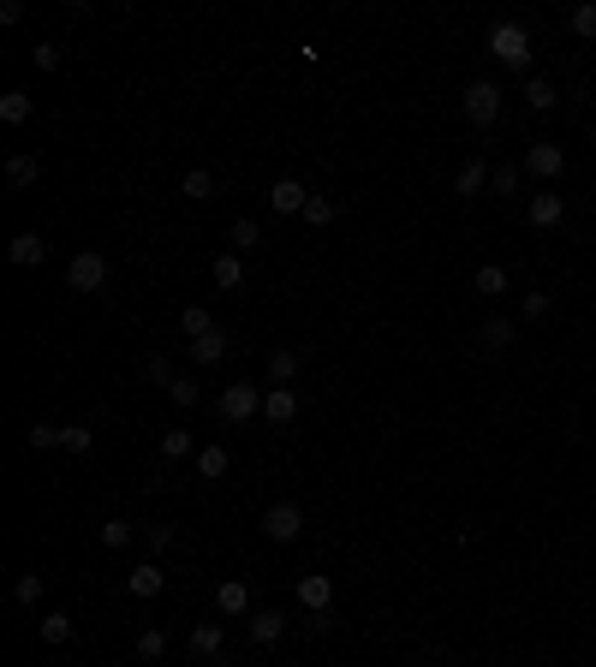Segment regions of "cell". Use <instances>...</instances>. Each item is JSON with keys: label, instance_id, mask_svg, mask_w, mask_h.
<instances>
[{"label": "cell", "instance_id": "cell-34", "mask_svg": "<svg viewBox=\"0 0 596 667\" xmlns=\"http://www.w3.org/2000/svg\"><path fill=\"white\" fill-rule=\"evenodd\" d=\"M191 453V429H168L161 435V459H185Z\"/></svg>", "mask_w": 596, "mask_h": 667}, {"label": "cell", "instance_id": "cell-13", "mask_svg": "<svg viewBox=\"0 0 596 667\" xmlns=\"http://www.w3.org/2000/svg\"><path fill=\"white\" fill-rule=\"evenodd\" d=\"M215 608H221V614H251V584L227 578L221 590H215Z\"/></svg>", "mask_w": 596, "mask_h": 667}, {"label": "cell", "instance_id": "cell-10", "mask_svg": "<svg viewBox=\"0 0 596 667\" xmlns=\"http://www.w3.org/2000/svg\"><path fill=\"white\" fill-rule=\"evenodd\" d=\"M525 214H531V227H561V221H567V203H561V191H537Z\"/></svg>", "mask_w": 596, "mask_h": 667}, {"label": "cell", "instance_id": "cell-16", "mask_svg": "<svg viewBox=\"0 0 596 667\" xmlns=\"http://www.w3.org/2000/svg\"><path fill=\"white\" fill-rule=\"evenodd\" d=\"M6 256H13L18 269H36V262L48 256V244L36 239V233H18V239H13V251H6Z\"/></svg>", "mask_w": 596, "mask_h": 667}, {"label": "cell", "instance_id": "cell-32", "mask_svg": "<svg viewBox=\"0 0 596 667\" xmlns=\"http://www.w3.org/2000/svg\"><path fill=\"white\" fill-rule=\"evenodd\" d=\"M227 244H233V251H256V244H263V233H256V221H233Z\"/></svg>", "mask_w": 596, "mask_h": 667}, {"label": "cell", "instance_id": "cell-27", "mask_svg": "<svg viewBox=\"0 0 596 667\" xmlns=\"http://www.w3.org/2000/svg\"><path fill=\"white\" fill-rule=\"evenodd\" d=\"M36 632H43V643H66L72 638V614H43Z\"/></svg>", "mask_w": 596, "mask_h": 667}, {"label": "cell", "instance_id": "cell-17", "mask_svg": "<svg viewBox=\"0 0 596 667\" xmlns=\"http://www.w3.org/2000/svg\"><path fill=\"white\" fill-rule=\"evenodd\" d=\"M179 197H191V203H209V197H215V173H209V167H191V173L179 179Z\"/></svg>", "mask_w": 596, "mask_h": 667}, {"label": "cell", "instance_id": "cell-20", "mask_svg": "<svg viewBox=\"0 0 596 667\" xmlns=\"http://www.w3.org/2000/svg\"><path fill=\"white\" fill-rule=\"evenodd\" d=\"M513 340H519V328H513L507 316H489V322H483V346H489V352H507Z\"/></svg>", "mask_w": 596, "mask_h": 667}, {"label": "cell", "instance_id": "cell-4", "mask_svg": "<svg viewBox=\"0 0 596 667\" xmlns=\"http://www.w3.org/2000/svg\"><path fill=\"white\" fill-rule=\"evenodd\" d=\"M256 412H263V394H256L251 382H227V394H221V417H227V424H251Z\"/></svg>", "mask_w": 596, "mask_h": 667}, {"label": "cell", "instance_id": "cell-26", "mask_svg": "<svg viewBox=\"0 0 596 667\" xmlns=\"http://www.w3.org/2000/svg\"><path fill=\"white\" fill-rule=\"evenodd\" d=\"M179 334H191V340H203V334H215L209 310H203V304H185V310H179Z\"/></svg>", "mask_w": 596, "mask_h": 667}, {"label": "cell", "instance_id": "cell-29", "mask_svg": "<svg viewBox=\"0 0 596 667\" xmlns=\"http://www.w3.org/2000/svg\"><path fill=\"white\" fill-rule=\"evenodd\" d=\"M489 191H501V197H513V191H519V167H513V161H501V167H489Z\"/></svg>", "mask_w": 596, "mask_h": 667}, {"label": "cell", "instance_id": "cell-9", "mask_svg": "<svg viewBox=\"0 0 596 667\" xmlns=\"http://www.w3.org/2000/svg\"><path fill=\"white\" fill-rule=\"evenodd\" d=\"M263 417H269L274 429H286L298 417V394L293 387H269V394H263Z\"/></svg>", "mask_w": 596, "mask_h": 667}, {"label": "cell", "instance_id": "cell-6", "mask_svg": "<svg viewBox=\"0 0 596 667\" xmlns=\"http://www.w3.org/2000/svg\"><path fill=\"white\" fill-rule=\"evenodd\" d=\"M263 530H269V537H274V542H293V537H298V530H304V512H298V507H293V500H274V507H269V512H263Z\"/></svg>", "mask_w": 596, "mask_h": 667}, {"label": "cell", "instance_id": "cell-2", "mask_svg": "<svg viewBox=\"0 0 596 667\" xmlns=\"http://www.w3.org/2000/svg\"><path fill=\"white\" fill-rule=\"evenodd\" d=\"M66 286H72V292H84V299L101 292V286H108V256H101V251H78L66 262Z\"/></svg>", "mask_w": 596, "mask_h": 667}, {"label": "cell", "instance_id": "cell-8", "mask_svg": "<svg viewBox=\"0 0 596 667\" xmlns=\"http://www.w3.org/2000/svg\"><path fill=\"white\" fill-rule=\"evenodd\" d=\"M269 203H274V214H304V203H311V191H304V179H274V191H269Z\"/></svg>", "mask_w": 596, "mask_h": 667}, {"label": "cell", "instance_id": "cell-21", "mask_svg": "<svg viewBox=\"0 0 596 667\" xmlns=\"http://www.w3.org/2000/svg\"><path fill=\"white\" fill-rule=\"evenodd\" d=\"M30 108H36V101H30V90H6V96H0V119H6V126H24Z\"/></svg>", "mask_w": 596, "mask_h": 667}, {"label": "cell", "instance_id": "cell-5", "mask_svg": "<svg viewBox=\"0 0 596 667\" xmlns=\"http://www.w3.org/2000/svg\"><path fill=\"white\" fill-rule=\"evenodd\" d=\"M298 602H304V614H328L334 608V578L328 572H304L298 578Z\"/></svg>", "mask_w": 596, "mask_h": 667}, {"label": "cell", "instance_id": "cell-1", "mask_svg": "<svg viewBox=\"0 0 596 667\" xmlns=\"http://www.w3.org/2000/svg\"><path fill=\"white\" fill-rule=\"evenodd\" d=\"M489 54H495L501 66H513V71H531V30L513 24V18H501V24L489 30Z\"/></svg>", "mask_w": 596, "mask_h": 667}, {"label": "cell", "instance_id": "cell-23", "mask_svg": "<svg viewBox=\"0 0 596 667\" xmlns=\"http://www.w3.org/2000/svg\"><path fill=\"white\" fill-rule=\"evenodd\" d=\"M483 185H489V161H466L459 179H454V191H459V197H477Z\"/></svg>", "mask_w": 596, "mask_h": 667}, {"label": "cell", "instance_id": "cell-43", "mask_svg": "<svg viewBox=\"0 0 596 667\" xmlns=\"http://www.w3.org/2000/svg\"><path fill=\"white\" fill-rule=\"evenodd\" d=\"M149 548H173V530L168 525H149Z\"/></svg>", "mask_w": 596, "mask_h": 667}, {"label": "cell", "instance_id": "cell-37", "mask_svg": "<svg viewBox=\"0 0 596 667\" xmlns=\"http://www.w3.org/2000/svg\"><path fill=\"white\" fill-rule=\"evenodd\" d=\"M143 376H149V382H161V387H173V382H179V376H173V364H168V357H149V364H143Z\"/></svg>", "mask_w": 596, "mask_h": 667}, {"label": "cell", "instance_id": "cell-35", "mask_svg": "<svg viewBox=\"0 0 596 667\" xmlns=\"http://www.w3.org/2000/svg\"><path fill=\"white\" fill-rule=\"evenodd\" d=\"M197 471H203V477H221V471H227V447H203Z\"/></svg>", "mask_w": 596, "mask_h": 667}, {"label": "cell", "instance_id": "cell-3", "mask_svg": "<svg viewBox=\"0 0 596 667\" xmlns=\"http://www.w3.org/2000/svg\"><path fill=\"white\" fill-rule=\"evenodd\" d=\"M466 119L477 131H489L501 119V84H489V78H477V84H466Z\"/></svg>", "mask_w": 596, "mask_h": 667}, {"label": "cell", "instance_id": "cell-18", "mask_svg": "<svg viewBox=\"0 0 596 667\" xmlns=\"http://www.w3.org/2000/svg\"><path fill=\"white\" fill-rule=\"evenodd\" d=\"M43 179V161L36 156H13L6 161V185H13V191H24V185H36Z\"/></svg>", "mask_w": 596, "mask_h": 667}, {"label": "cell", "instance_id": "cell-30", "mask_svg": "<svg viewBox=\"0 0 596 667\" xmlns=\"http://www.w3.org/2000/svg\"><path fill=\"white\" fill-rule=\"evenodd\" d=\"M168 655V632H138V662H161Z\"/></svg>", "mask_w": 596, "mask_h": 667}, {"label": "cell", "instance_id": "cell-14", "mask_svg": "<svg viewBox=\"0 0 596 667\" xmlns=\"http://www.w3.org/2000/svg\"><path fill=\"white\" fill-rule=\"evenodd\" d=\"M191 655H197V662H221V625L215 620H203L197 632H191Z\"/></svg>", "mask_w": 596, "mask_h": 667}, {"label": "cell", "instance_id": "cell-19", "mask_svg": "<svg viewBox=\"0 0 596 667\" xmlns=\"http://www.w3.org/2000/svg\"><path fill=\"white\" fill-rule=\"evenodd\" d=\"M281 632H286V620H281L274 608L251 614V643H281Z\"/></svg>", "mask_w": 596, "mask_h": 667}, {"label": "cell", "instance_id": "cell-12", "mask_svg": "<svg viewBox=\"0 0 596 667\" xmlns=\"http://www.w3.org/2000/svg\"><path fill=\"white\" fill-rule=\"evenodd\" d=\"M471 286H477L483 299H501V292H513V274L501 269V262H483V269L471 274Z\"/></svg>", "mask_w": 596, "mask_h": 667}, {"label": "cell", "instance_id": "cell-42", "mask_svg": "<svg viewBox=\"0 0 596 667\" xmlns=\"http://www.w3.org/2000/svg\"><path fill=\"white\" fill-rule=\"evenodd\" d=\"M36 66L54 71V66H60V48H54V43H43V48H36Z\"/></svg>", "mask_w": 596, "mask_h": 667}, {"label": "cell", "instance_id": "cell-11", "mask_svg": "<svg viewBox=\"0 0 596 667\" xmlns=\"http://www.w3.org/2000/svg\"><path fill=\"white\" fill-rule=\"evenodd\" d=\"M161 584H168V572H161L156 560L131 567V596H138V602H156V596H161Z\"/></svg>", "mask_w": 596, "mask_h": 667}, {"label": "cell", "instance_id": "cell-38", "mask_svg": "<svg viewBox=\"0 0 596 667\" xmlns=\"http://www.w3.org/2000/svg\"><path fill=\"white\" fill-rule=\"evenodd\" d=\"M304 221H311V227H328V221H334V203H328V197H311V203H304Z\"/></svg>", "mask_w": 596, "mask_h": 667}, {"label": "cell", "instance_id": "cell-39", "mask_svg": "<svg viewBox=\"0 0 596 667\" xmlns=\"http://www.w3.org/2000/svg\"><path fill=\"white\" fill-rule=\"evenodd\" d=\"M168 399H173V405H197L203 394H197V382H185V376H179V382L168 387Z\"/></svg>", "mask_w": 596, "mask_h": 667}, {"label": "cell", "instance_id": "cell-7", "mask_svg": "<svg viewBox=\"0 0 596 667\" xmlns=\"http://www.w3.org/2000/svg\"><path fill=\"white\" fill-rule=\"evenodd\" d=\"M561 167H567V149H561V143H531V156H525L531 179H561Z\"/></svg>", "mask_w": 596, "mask_h": 667}, {"label": "cell", "instance_id": "cell-40", "mask_svg": "<svg viewBox=\"0 0 596 667\" xmlns=\"http://www.w3.org/2000/svg\"><path fill=\"white\" fill-rule=\"evenodd\" d=\"M24 441H30V447H60V429H54V424H36Z\"/></svg>", "mask_w": 596, "mask_h": 667}, {"label": "cell", "instance_id": "cell-41", "mask_svg": "<svg viewBox=\"0 0 596 667\" xmlns=\"http://www.w3.org/2000/svg\"><path fill=\"white\" fill-rule=\"evenodd\" d=\"M549 316V292H525V322H543Z\"/></svg>", "mask_w": 596, "mask_h": 667}, {"label": "cell", "instance_id": "cell-33", "mask_svg": "<svg viewBox=\"0 0 596 667\" xmlns=\"http://www.w3.org/2000/svg\"><path fill=\"white\" fill-rule=\"evenodd\" d=\"M60 447H66V453H90V447H96V435H90L84 424H72V429H60Z\"/></svg>", "mask_w": 596, "mask_h": 667}, {"label": "cell", "instance_id": "cell-22", "mask_svg": "<svg viewBox=\"0 0 596 667\" xmlns=\"http://www.w3.org/2000/svg\"><path fill=\"white\" fill-rule=\"evenodd\" d=\"M215 286H227V292H239V286H245V262H239L233 251L215 256Z\"/></svg>", "mask_w": 596, "mask_h": 667}, {"label": "cell", "instance_id": "cell-24", "mask_svg": "<svg viewBox=\"0 0 596 667\" xmlns=\"http://www.w3.org/2000/svg\"><path fill=\"white\" fill-rule=\"evenodd\" d=\"M293 376H298V352H286V346H274V352H269V382H274V387H286V382H293Z\"/></svg>", "mask_w": 596, "mask_h": 667}, {"label": "cell", "instance_id": "cell-28", "mask_svg": "<svg viewBox=\"0 0 596 667\" xmlns=\"http://www.w3.org/2000/svg\"><path fill=\"white\" fill-rule=\"evenodd\" d=\"M43 590H48V584H43V572H24V578L13 584V596L24 602V608H36V602H43Z\"/></svg>", "mask_w": 596, "mask_h": 667}, {"label": "cell", "instance_id": "cell-15", "mask_svg": "<svg viewBox=\"0 0 596 667\" xmlns=\"http://www.w3.org/2000/svg\"><path fill=\"white\" fill-rule=\"evenodd\" d=\"M519 96H525V108H531V114H549L554 101H561V90H554L549 78H525V90H519Z\"/></svg>", "mask_w": 596, "mask_h": 667}, {"label": "cell", "instance_id": "cell-36", "mask_svg": "<svg viewBox=\"0 0 596 667\" xmlns=\"http://www.w3.org/2000/svg\"><path fill=\"white\" fill-rule=\"evenodd\" d=\"M101 542H108V548H126V542H131V519H108V525H101Z\"/></svg>", "mask_w": 596, "mask_h": 667}, {"label": "cell", "instance_id": "cell-25", "mask_svg": "<svg viewBox=\"0 0 596 667\" xmlns=\"http://www.w3.org/2000/svg\"><path fill=\"white\" fill-rule=\"evenodd\" d=\"M191 357H197V364H221V357H227V334L215 328V334H203V340H191Z\"/></svg>", "mask_w": 596, "mask_h": 667}, {"label": "cell", "instance_id": "cell-31", "mask_svg": "<svg viewBox=\"0 0 596 667\" xmlns=\"http://www.w3.org/2000/svg\"><path fill=\"white\" fill-rule=\"evenodd\" d=\"M572 36H584V43H596V0H584V6H572Z\"/></svg>", "mask_w": 596, "mask_h": 667}]
</instances>
